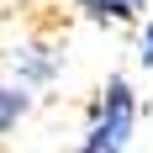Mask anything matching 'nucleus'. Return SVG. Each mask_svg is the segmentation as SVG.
I'll return each mask as SVG.
<instances>
[{"label":"nucleus","mask_w":153,"mask_h":153,"mask_svg":"<svg viewBox=\"0 0 153 153\" xmlns=\"http://www.w3.org/2000/svg\"><path fill=\"white\" fill-rule=\"evenodd\" d=\"M132 127H137V95H132V85H127L122 74H116L106 85V95H100L95 116H90V132H85L79 153H122L127 137H132Z\"/></svg>","instance_id":"f257e3e1"},{"label":"nucleus","mask_w":153,"mask_h":153,"mask_svg":"<svg viewBox=\"0 0 153 153\" xmlns=\"http://www.w3.org/2000/svg\"><path fill=\"white\" fill-rule=\"evenodd\" d=\"M58 69H63V53H53V48H37V42H27V48H16V74H21V85H48V79H58Z\"/></svg>","instance_id":"f03ea898"},{"label":"nucleus","mask_w":153,"mask_h":153,"mask_svg":"<svg viewBox=\"0 0 153 153\" xmlns=\"http://www.w3.org/2000/svg\"><path fill=\"white\" fill-rule=\"evenodd\" d=\"M32 111V95H27V85H0V137H11L16 132V122Z\"/></svg>","instance_id":"7ed1b4c3"},{"label":"nucleus","mask_w":153,"mask_h":153,"mask_svg":"<svg viewBox=\"0 0 153 153\" xmlns=\"http://www.w3.org/2000/svg\"><path fill=\"white\" fill-rule=\"evenodd\" d=\"M85 5V16H95V21H132V16L143 11V0H79Z\"/></svg>","instance_id":"20e7f679"},{"label":"nucleus","mask_w":153,"mask_h":153,"mask_svg":"<svg viewBox=\"0 0 153 153\" xmlns=\"http://www.w3.org/2000/svg\"><path fill=\"white\" fill-rule=\"evenodd\" d=\"M137 58L153 63V16H148V27H143V42H137Z\"/></svg>","instance_id":"39448f33"}]
</instances>
